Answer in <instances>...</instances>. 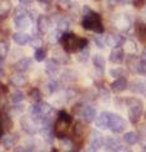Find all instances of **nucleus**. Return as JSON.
<instances>
[{
	"instance_id": "1",
	"label": "nucleus",
	"mask_w": 146,
	"mask_h": 152,
	"mask_svg": "<svg viewBox=\"0 0 146 152\" xmlns=\"http://www.w3.org/2000/svg\"><path fill=\"white\" fill-rule=\"evenodd\" d=\"M81 26H83V28H85V29L93 31V32L98 33V34H102V33L104 32V27L102 24L101 15L93 10H90L88 14H85V15L83 17Z\"/></svg>"
},
{
	"instance_id": "2",
	"label": "nucleus",
	"mask_w": 146,
	"mask_h": 152,
	"mask_svg": "<svg viewBox=\"0 0 146 152\" xmlns=\"http://www.w3.org/2000/svg\"><path fill=\"white\" fill-rule=\"evenodd\" d=\"M13 22H14V27L17 28L18 31H23L24 32L26 29L31 27L32 23V18L29 15V13L23 7H18L14 9L13 13Z\"/></svg>"
},
{
	"instance_id": "3",
	"label": "nucleus",
	"mask_w": 146,
	"mask_h": 152,
	"mask_svg": "<svg viewBox=\"0 0 146 152\" xmlns=\"http://www.w3.org/2000/svg\"><path fill=\"white\" fill-rule=\"evenodd\" d=\"M126 103L127 107H128V119L131 123L136 124L140 121L141 115H142V110H144L142 102L137 98H128Z\"/></svg>"
},
{
	"instance_id": "4",
	"label": "nucleus",
	"mask_w": 146,
	"mask_h": 152,
	"mask_svg": "<svg viewBox=\"0 0 146 152\" xmlns=\"http://www.w3.org/2000/svg\"><path fill=\"white\" fill-rule=\"evenodd\" d=\"M79 41H80V38H78L76 34L67 32V33H64L62 34L60 43H61L62 50H65L67 53H71V52L79 51Z\"/></svg>"
},
{
	"instance_id": "5",
	"label": "nucleus",
	"mask_w": 146,
	"mask_h": 152,
	"mask_svg": "<svg viewBox=\"0 0 146 152\" xmlns=\"http://www.w3.org/2000/svg\"><path fill=\"white\" fill-rule=\"evenodd\" d=\"M19 124L22 127V129L27 134H29V136H34L40 131L37 122L31 115H23L21 118V121H19Z\"/></svg>"
},
{
	"instance_id": "6",
	"label": "nucleus",
	"mask_w": 146,
	"mask_h": 152,
	"mask_svg": "<svg viewBox=\"0 0 146 152\" xmlns=\"http://www.w3.org/2000/svg\"><path fill=\"white\" fill-rule=\"evenodd\" d=\"M127 127L126 121L118 114H112L111 113V119H109V129L113 133H122Z\"/></svg>"
},
{
	"instance_id": "7",
	"label": "nucleus",
	"mask_w": 146,
	"mask_h": 152,
	"mask_svg": "<svg viewBox=\"0 0 146 152\" xmlns=\"http://www.w3.org/2000/svg\"><path fill=\"white\" fill-rule=\"evenodd\" d=\"M114 24L121 31H128L132 27V19L127 13H121L114 18Z\"/></svg>"
},
{
	"instance_id": "8",
	"label": "nucleus",
	"mask_w": 146,
	"mask_h": 152,
	"mask_svg": "<svg viewBox=\"0 0 146 152\" xmlns=\"http://www.w3.org/2000/svg\"><path fill=\"white\" fill-rule=\"evenodd\" d=\"M54 26L52 19L47 15H41L37 19V31H40L41 33H47Z\"/></svg>"
},
{
	"instance_id": "9",
	"label": "nucleus",
	"mask_w": 146,
	"mask_h": 152,
	"mask_svg": "<svg viewBox=\"0 0 146 152\" xmlns=\"http://www.w3.org/2000/svg\"><path fill=\"white\" fill-rule=\"evenodd\" d=\"M9 83H10V85H13L14 88H23V86H26L28 81H27L26 76L22 72L15 71L14 74H12L9 76Z\"/></svg>"
},
{
	"instance_id": "10",
	"label": "nucleus",
	"mask_w": 146,
	"mask_h": 152,
	"mask_svg": "<svg viewBox=\"0 0 146 152\" xmlns=\"http://www.w3.org/2000/svg\"><path fill=\"white\" fill-rule=\"evenodd\" d=\"M109 119H111V113L102 112L95 118V127L98 129H107L109 127Z\"/></svg>"
},
{
	"instance_id": "11",
	"label": "nucleus",
	"mask_w": 146,
	"mask_h": 152,
	"mask_svg": "<svg viewBox=\"0 0 146 152\" xmlns=\"http://www.w3.org/2000/svg\"><path fill=\"white\" fill-rule=\"evenodd\" d=\"M81 115L84 118V121H85L87 123H92L95 121L97 118V109L94 105H90V104H88V105H85L83 108L81 110Z\"/></svg>"
},
{
	"instance_id": "12",
	"label": "nucleus",
	"mask_w": 146,
	"mask_h": 152,
	"mask_svg": "<svg viewBox=\"0 0 146 152\" xmlns=\"http://www.w3.org/2000/svg\"><path fill=\"white\" fill-rule=\"evenodd\" d=\"M127 88H128V81H127V79L125 76L117 77L114 81L111 84V89L113 93H122V91H125Z\"/></svg>"
},
{
	"instance_id": "13",
	"label": "nucleus",
	"mask_w": 146,
	"mask_h": 152,
	"mask_svg": "<svg viewBox=\"0 0 146 152\" xmlns=\"http://www.w3.org/2000/svg\"><path fill=\"white\" fill-rule=\"evenodd\" d=\"M104 140L106 138L98 131L94 129V131L90 132V136H89V142H90V146L95 147L97 150L104 146Z\"/></svg>"
},
{
	"instance_id": "14",
	"label": "nucleus",
	"mask_w": 146,
	"mask_h": 152,
	"mask_svg": "<svg viewBox=\"0 0 146 152\" xmlns=\"http://www.w3.org/2000/svg\"><path fill=\"white\" fill-rule=\"evenodd\" d=\"M109 60L113 64H122L125 60V50L122 47H114L109 53Z\"/></svg>"
},
{
	"instance_id": "15",
	"label": "nucleus",
	"mask_w": 146,
	"mask_h": 152,
	"mask_svg": "<svg viewBox=\"0 0 146 152\" xmlns=\"http://www.w3.org/2000/svg\"><path fill=\"white\" fill-rule=\"evenodd\" d=\"M125 38L120 36V34H107L106 36V43L107 46L112 47V48H114V47H120L125 43Z\"/></svg>"
},
{
	"instance_id": "16",
	"label": "nucleus",
	"mask_w": 146,
	"mask_h": 152,
	"mask_svg": "<svg viewBox=\"0 0 146 152\" xmlns=\"http://www.w3.org/2000/svg\"><path fill=\"white\" fill-rule=\"evenodd\" d=\"M32 58H29V57H23V58H21L19 61H17V64L14 65V69H15V71H18V72H26V71H28L31 67H32Z\"/></svg>"
},
{
	"instance_id": "17",
	"label": "nucleus",
	"mask_w": 146,
	"mask_h": 152,
	"mask_svg": "<svg viewBox=\"0 0 146 152\" xmlns=\"http://www.w3.org/2000/svg\"><path fill=\"white\" fill-rule=\"evenodd\" d=\"M31 37H32V36H29V34H28V33H26V32L18 31L17 33H14V34H13V41L15 42L18 46H26L28 42L31 41Z\"/></svg>"
},
{
	"instance_id": "18",
	"label": "nucleus",
	"mask_w": 146,
	"mask_h": 152,
	"mask_svg": "<svg viewBox=\"0 0 146 152\" xmlns=\"http://www.w3.org/2000/svg\"><path fill=\"white\" fill-rule=\"evenodd\" d=\"M59 69H60V64L57 62L56 60L54 58H50L46 61V65H45V72L50 76H54L59 72Z\"/></svg>"
},
{
	"instance_id": "19",
	"label": "nucleus",
	"mask_w": 146,
	"mask_h": 152,
	"mask_svg": "<svg viewBox=\"0 0 146 152\" xmlns=\"http://www.w3.org/2000/svg\"><path fill=\"white\" fill-rule=\"evenodd\" d=\"M140 62H141V58L136 57L135 55H130L128 58H127V66H128V69L132 71V72H136V74H139Z\"/></svg>"
},
{
	"instance_id": "20",
	"label": "nucleus",
	"mask_w": 146,
	"mask_h": 152,
	"mask_svg": "<svg viewBox=\"0 0 146 152\" xmlns=\"http://www.w3.org/2000/svg\"><path fill=\"white\" fill-rule=\"evenodd\" d=\"M17 142V134H12V133H7L1 138V145L5 148H10V147H15Z\"/></svg>"
},
{
	"instance_id": "21",
	"label": "nucleus",
	"mask_w": 146,
	"mask_h": 152,
	"mask_svg": "<svg viewBox=\"0 0 146 152\" xmlns=\"http://www.w3.org/2000/svg\"><path fill=\"white\" fill-rule=\"evenodd\" d=\"M93 65H94V67H95L99 72L103 74V71H104L106 69V60H104V57H103L102 55H94L93 56Z\"/></svg>"
},
{
	"instance_id": "22",
	"label": "nucleus",
	"mask_w": 146,
	"mask_h": 152,
	"mask_svg": "<svg viewBox=\"0 0 146 152\" xmlns=\"http://www.w3.org/2000/svg\"><path fill=\"white\" fill-rule=\"evenodd\" d=\"M130 89L132 90L134 93H146V83L142 80H134L132 83L130 84Z\"/></svg>"
},
{
	"instance_id": "23",
	"label": "nucleus",
	"mask_w": 146,
	"mask_h": 152,
	"mask_svg": "<svg viewBox=\"0 0 146 152\" xmlns=\"http://www.w3.org/2000/svg\"><path fill=\"white\" fill-rule=\"evenodd\" d=\"M40 134L42 137V140L47 143H51L55 138V133L52 132V128H40Z\"/></svg>"
},
{
	"instance_id": "24",
	"label": "nucleus",
	"mask_w": 146,
	"mask_h": 152,
	"mask_svg": "<svg viewBox=\"0 0 146 152\" xmlns=\"http://www.w3.org/2000/svg\"><path fill=\"white\" fill-rule=\"evenodd\" d=\"M52 55H54L52 58L57 61L59 64H66L67 60H69L67 52L65 51V50H60V51H59L57 48H56V50H54V53H52Z\"/></svg>"
},
{
	"instance_id": "25",
	"label": "nucleus",
	"mask_w": 146,
	"mask_h": 152,
	"mask_svg": "<svg viewBox=\"0 0 146 152\" xmlns=\"http://www.w3.org/2000/svg\"><path fill=\"white\" fill-rule=\"evenodd\" d=\"M139 134L136 132H126L125 134H123V141H125V143H127L128 146H134L136 145L139 142Z\"/></svg>"
},
{
	"instance_id": "26",
	"label": "nucleus",
	"mask_w": 146,
	"mask_h": 152,
	"mask_svg": "<svg viewBox=\"0 0 146 152\" xmlns=\"http://www.w3.org/2000/svg\"><path fill=\"white\" fill-rule=\"evenodd\" d=\"M104 146L107 147V150L114 152L117 148L121 147V143H120L118 140L114 138V137H107V138L104 140Z\"/></svg>"
},
{
	"instance_id": "27",
	"label": "nucleus",
	"mask_w": 146,
	"mask_h": 152,
	"mask_svg": "<svg viewBox=\"0 0 146 152\" xmlns=\"http://www.w3.org/2000/svg\"><path fill=\"white\" fill-rule=\"evenodd\" d=\"M123 50L128 55H135L136 52H137L139 48H137V45H136L135 41H132V39H126L125 43H123Z\"/></svg>"
},
{
	"instance_id": "28",
	"label": "nucleus",
	"mask_w": 146,
	"mask_h": 152,
	"mask_svg": "<svg viewBox=\"0 0 146 152\" xmlns=\"http://www.w3.org/2000/svg\"><path fill=\"white\" fill-rule=\"evenodd\" d=\"M43 90H45V94L47 95H51L54 94L56 90H57V83L55 80H48L43 84Z\"/></svg>"
},
{
	"instance_id": "29",
	"label": "nucleus",
	"mask_w": 146,
	"mask_h": 152,
	"mask_svg": "<svg viewBox=\"0 0 146 152\" xmlns=\"http://www.w3.org/2000/svg\"><path fill=\"white\" fill-rule=\"evenodd\" d=\"M12 10L10 0H0V17H5Z\"/></svg>"
},
{
	"instance_id": "30",
	"label": "nucleus",
	"mask_w": 146,
	"mask_h": 152,
	"mask_svg": "<svg viewBox=\"0 0 146 152\" xmlns=\"http://www.w3.org/2000/svg\"><path fill=\"white\" fill-rule=\"evenodd\" d=\"M56 26H57V29H60L61 32H65L70 28V20L65 17H60L57 20H56Z\"/></svg>"
},
{
	"instance_id": "31",
	"label": "nucleus",
	"mask_w": 146,
	"mask_h": 152,
	"mask_svg": "<svg viewBox=\"0 0 146 152\" xmlns=\"http://www.w3.org/2000/svg\"><path fill=\"white\" fill-rule=\"evenodd\" d=\"M24 93L21 91V90H15V91H13L12 95H10V102L13 104H21L23 100H24Z\"/></svg>"
},
{
	"instance_id": "32",
	"label": "nucleus",
	"mask_w": 146,
	"mask_h": 152,
	"mask_svg": "<svg viewBox=\"0 0 146 152\" xmlns=\"http://www.w3.org/2000/svg\"><path fill=\"white\" fill-rule=\"evenodd\" d=\"M61 37H62V32H61L60 29H55V31H52L48 34V42L50 43H54V45H56V43H59V41H61Z\"/></svg>"
},
{
	"instance_id": "33",
	"label": "nucleus",
	"mask_w": 146,
	"mask_h": 152,
	"mask_svg": "<svg viewBox=\"0 0 146 152\" xmlns=\"http://www.w3.org/2000/svg\"><path fill=\"white\" fill-rule=\"evenodd\" d=\"M28 95H29V99H31V102H32V103L41 102V91H40V90L37 89V88L32 89Z\"/></svg>"
},
{
	"instance_id": "34",
	"label": "nucleus",
	"mask_w": 146,
	"mask_h": 152,
	"mask_svg": "<svg viewBox=\"0 0 146 152\" xmlns=\"http://www.w3.org/2000/svg\"><path fill=\"white\" fill-rule=\"evenodd\" d=\"M29 43H31L32 47H34V48H41L42 45H43V41H42V38H41L40 36L34 34V36H32V37H31Z\"/></svg>"
},
{
	"instance_id": "35",
	"label": "nucleus",
	"mask_w": 146,
	"mask_h": 152,
	"mask_svg": "<svg viewBox=\"0 0 146 152\" xmlns=\"http://www.w3.org/2000/svg\"><path fill=\"white\" fill-rule=\"evenodd\" d=\"M109 75L112 77H122V76H126V71L122 67H116V69H111L109 70Z\"/></svg>"
},
{
	"instance_id": "36",
	"label": "nucleus",
	"mask_w": 146,
	"mask_h": 152,
	"mask_svg": "<svg viewBox=\"0 0 146 152\" xmlns=\"http://www.w3.org/2000/svg\"><path fill=\"white\" fill-rule=\"evenodd\" d=\"M60 145L65 151H71L73 150V142L70 141L69 138H66V137L60 138Z\"/></svg>"
},
{
	"instance_id": "37",
	"label": "nucleus",
	"mask_w": 146,
	"mask_h": 152,
	"mask_svg": "<svg viewBox=\"0 0 146 152\" xmlns=\"http://www.w3.org/2000/svg\"><path fill=\"white\" fill-rule=\"evenodd\" d=\"M57 118H59V119H62L65 122L70 123V124H71V122H73V117L70 115L66 110H60L59 114H57Z\"/></svg>"
},
{
	"instance_id": "38",
	"label": "nucleus",
	"mask_w": 146,
	"mask_h": 152,
	"mask_svg": "<svg viewBox=\"0 0 146 152\" xmlns=\"http://www.w3.org/2000/svg\"><path fill=\"white\" fill-rule=\"evenodd\" d=\"M46 58V51L42 48H36V52H34V60L41 62V61H43Z\"/></svg>"
},
{
	"instance_id": "39",
	"label": "nucleus",
	"mask_w": 146,
	"mask_h": 152,
	"mask_svg": "<svg viewBox=\"0 0 146 152\" xmlns=\"http://www.w3.org/2000/svg\"><path fill=\"white\" fill-rule=\"evenodd\" d=\"M9 51V43L7 41H0V56L5 57Z\"/></svg>"
},
{
	"instance_id": "40",
	"label": "nucleus",
	"mask_w": 146,
	"mask_h": 152,
	"mask_svg": "<svg viewBox=\"0 0 146 152\" xmlns=\"http://www.w3.org/2000/svg\"><path fill=\"white\" fill-rule=\"evenodd\" d=\"M94 42H95L97 47H99V48H103V47L107 46V43H106V36H95V37H94Z\"/></svg>"
},
{
	"instance_id": "41",
	"label": "nucleus",
	"mask_w": 146,
	"mask_h": 152,
	"mask_svg": "<svg viewBox=\"0 0 146 152\" xmlns=\"http://www.w3.org/2000/svg\"><path fill=\"white\" fill-rule=\"evenodd\" d=\"M24 148L28 151V152H32L34 148H36V143H34V141H32V138H27L24 141Z\"/></svg>"
},
{
	"instance_id": "42",
	"label": "nucleus",
	"mask_w": 146,
	"mask_h": 152,
	"mask_svg": "<svg viewBox=\"0 0 146 152\" xmlns=\"http://www.w3.org/2000/svg\"><path fill=\"white\" fill-rule=\"evenodd\" d=\"M89 48H85V50H81L79 51V55H78V61H87L89 58Z\"/></svg>"
},
{
	"instance_id": "43",
	"label": "nucleus",
	"mask_w": 146,
	"mask_h": 152,
	"mask_svg": "<svg viewBox=\"0 0 146 152\" xmlns=\"http://www.w3.org/2000/svg\"><path fill=\"white\" fill-rule=\"evenodd\" d=\"M88 48V39L87 38H80L79 41V51Z\"/></svg>"
},
{
	"instance_id": "44",
	"label": "nucleus",
	"mask_w": 146,
	"mask_h": 152,
	"mask_svg": "<svg viewBox=\"0 0 146 152\" xmlns=\"http://www.w3.org/2000/svg\"><path fill=\"white\" fill-rule=\"evenodd\" d=\"M101 98L103 99V100H104V102H107V100H109V93H108V91H106V90L104 89H103L102 90V91H101Z\"/></svg>"
},
{
	"instance_id": "45",
	"label": "nucleus",
	"mask_w": 146,
	"mask_h": 152,
	"mask_svg": "<svg viewBox=\"0 0 146 152\" xmlns=\"http://www.w3.org/2000/svg\"><path fill=\"white\" fill-rule=\"evenodd\" d=\"M38 3H40L43 8H50L51 3H52V0H38Z\"/></svg>"
},
{
	"instance_id": "46",
	"label": "nucleus",
	"mask_w": 146,
	"mask_h": 152,
	"mask_svg": "<svg viewBox=\"0 0 146 152\" xmlns=\"http://www.w3.org/2000/svg\"><path fill=\"white\" fill-rule=\"evenodd\" d=\"M13 152H28V151L24 148V146H15Z\"/></svg>"
},
{
	"instance_id": "47",
	"label": "nucleus",
	"mask_w": 146,
	"mask_h": 152,
	"mask_svg": "<svg viewBox=\"0 0 146 152\" xmlns=\"http://www.w3.org/2000/svg\"><path fill=\"white\" fill-rule=\"evenodd\" d=\"M114 152H132L131 151V148H128V147H125V146H121L120 148H117Z\"/></svg>"
},
{
	"instance_id": "48",
	"label": "nucleus",
	"mask_w": 146,
	"mask_h": 152,
	"mask_svg": "<svg viewBox=\"0 0 146 152\" xmlns=\"http://www.w3.org/2000/svg\"><path fill=\"white\" fill-rule=\"evenodd\" d=\"M111 3H113V4H117V3H125V4H127V3H131L132 0H109Z\"/></svg>"
},
{
	"instance_id": "49",
	"label": "nucleus",
	"mask_w": 146,
	"mask_h": 152,
	"mask_svg": "<svg viewBox=\"0 0 146 152\" xmlns=\"http://www.w3.org/2000/svg\"><path fill=\"white\" fill-rule=\"evenodd\" d=\"M140 34H141V37L146 38V26H142V27H141V29H140Z\"/></svg>"
},
{
	"instance_id": "50",
	"label": "nucleus",
	"mask_w": 146,
	"mask_h": 152,
	"mask_svg": "<svg viewBox=\"0 0 146 152\" xmlns=\"http://www.w3.org/2000/svg\"><path fill=\"white\" fill-rule=\"evenodd\" d=\"M3 136H4V127L1 126V119H0V142H1Z\"/></svg>"
},
{
	"instance_id": "51",
	"label": "nucleus",
	"mask_w": 146,
	"mask_h": 152,
	"mask_svg": "<svg viewBox=\"0 0 146 152\" xmlns=\"http://www.w3.org/2000/svg\"><path fill=\"white\" fill-rule=\"evenodd\" d=\"M87 152H97V148H95V147H93V146H89Z\"/></svg>"
},
{
	"instance_id": "52",
	"label": "nucleus",
	"mask_w": 146,
	"mask_h": 152,
	"mask_svg": "<svg viewBox=\"0 0 146 152\" xmlns=\"http://www.w3.org/2000/svg\"><path fill=\"white\" fill-rule=\"evenodd\" d=\"M18 1H21L22 4H26V5H28V4H31L33 0H18Z\"/></svg>"
},
{
	"instance_id": "53",
	"label": "nucleus",
	"mask_w": 146,
	"mask_h": 152,
	"mask_svg": "<svg viewBox=\"0 0 146 152\" xmlns=\"http://www.w3.org/2000/svg\"><path fill=\"white\" fill-rule=\"evenodd\" d=\"M3 62H4V57L0 56V67H1V66H3Z\"/></svg>"
},
{
	"instance_id": "54",
	"label": "nucleus",
	"mask_w": 146,
	"mask_h": 152,
	"mask_svg": "<svg viewBox=\"0 0 146 152\" xmlns=\"http://www.w3.org/2000/svg\"><path fill=\"white\" fill-rule=\"evenodd\" d=\"M142 58H144V60H146V48L144 50V53H142Z\"/></svg>"
},
{
	"instance_id": "55",
	"label": "nucleus",
	"mask_w": 146,
	"mask_h": 152,
	"mask_svg": "<svg viewBox=\"0 0 146 152\" xmlns=\"http://www.w3.org/2000/svg\"><path fill=\"white\" fill-rule=\"evenodd\" d=\"M59 1H61V3H67V1H70V0H59Z\"/></svg>"
},
{
	"instance_id": "56",
	"label": "nucleus",
	"mask_w": 146,
	"mask_h": 152,
	"mask_svg": "<svg viewBox=\"0 0 146 152\" xmlns=\"http://www.w3.org/2000/svg\"><path fill=\"white\" fill-rule=\"evenodd\" d=\"M142 152H146V146H144V148H142Z\"/></svg>"
},
{
	"instance_id": "57",
	"label": "nucleus",
	"mask_w": 146,
	"mask_h": 152,
	"mask_svg": "<svg viewBox=\"0 0 146 152\" xmlns=\"http://www.w3.org/2000/svg\"><path fill=\"white\" fill-rule=\"evenodd\" d=\"M145 117H146V113H145Z\"/></svg>"
}]
</instances>
